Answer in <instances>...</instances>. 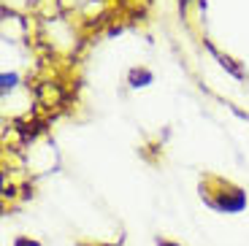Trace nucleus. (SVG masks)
Wrapping results in <instances>:
<instances>
[{
    "instance_id": "f257e3e1",
    "label": "nucleus",
    "mask_w": 249,
    "mask_h": 246,
    "mask_svg": "<svg viewBox=\"0 0 249 246\" xmlns=\"http://www.w3.org/2000/svg\"><path fill=\"white\" fill-rule=\"evenodd\" d=\"M200 197L209 209L222 211V214H238V211L247 209V192L238 184L219 176L200 178Z\"/></svg>"
},
{
    "instance_id": "f03ea898",
    "label": "nucleus",
    "mask_w": 249,
    "mask_h": 246,
    "mask_svg": "<svg viewBox=\"0 0 249 246\" xmlns=\"http://www.w3.org/2000/svg\"><path fill=\"white\" fill-rule=\"evenodd\" d=\"M203 46H206V49H209V52H212L214 57H217V60H219V65H222L225 70H231V73L236 76V79H244V70L238 68V65H236V62H233V60H231V57H228V54H222V52H219V49H217V46H214L212 41H203Z\"/></svg>"
},
{
    "instance_id": "7ed1b4c3",
    "label": "nucleus",
    "mask_w": 249,
    "mask_h": 246,
    "mask_svg": "<svg viewBox=\"0 0 249 246\" xmlns=\"http://www.w3.org/2000/svg\"><path fill=\"white\" fill-rule=\"evenodd\" d=\"M146 84H152V73L149 70H143V68H138V70H130V87H146Z\"/></svg>"
},
{
    "instance_id": "20e7f679",
    "label": "nucleus",
    "mask_w": 249,
    "mask_h": 246,
    "mask_svg": "<svg viewBox=\"0 0 249 246\" xmlns=\"http://www.w3.org/2000/svg\"><path fill=\"white\" fill-rule=\"evenodd\" d=\"M3 92H6V89H11L14 84H17V73H3Z\"/></svg>"
},
{
    "instance_id": "39448f33",
    "label": "nucleus",
    "mask_w": 249,
    "mask_h": 246,
    "mask_svg": "<svg viewBox=\"0 0 249 246\" xmlns=\"http://www.w3.org/2000/svg\"><path fill=\"white\" fill-rule=\"evenodd\" d=\"M14 246H41L38 241H33V238H27V235H19L17 241H14Z\"/></svg>"
},
{
    "instance_id": "423d86ee",
    "label": "nucleus",
    "mask_w": 249,
    "mask_h": 246,
    "mask_svg": "<svg viewBox=\"0 0 249 246\" xmlns=\"http://www.w3.org/2000/svg\"><path fill=\"white\" fill-rule=\"evenodd\" d=\"M157 246H181V244H176V241H165V238H160V241H157Z\"/></svg>"
},
{
    "instance_id": "0eeeda50",
    "label": "nucleus",
    "mask_w": 249,
    "mask_h": 246,
    "mask_svg": "<svg viewBox=\"0 0 249 246\" xmlns=\"http://www.w3.org/2000/svg\"><path fill=\"white\" fill-rule=\"evenodd\" d=\"M187 3H193V0H181V11L187 8Z\"/></svg>"
},
{
    "instance_id": "6e6552de",
    "label": "nucleus",
    "mask_w": 249,
    "mask_h": 246,
    "mask_svg": "<svg viewBox=\"0 0 249 246\" xmlns=\"http://www.w3.org/2000/svg\"><path fill=\"white\" fill-rule=\"evenodd\" d=\"M76 246H95V244H76Z\"/></svg>"
}]
</instances>
